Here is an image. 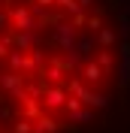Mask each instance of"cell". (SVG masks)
Here are the masks:
<instances>
[{
  "label": "cell",
  "instance_id": "cell-1",
  "mask_svg": "<svg viewBox=\"0 0 130 133\" xmlns=\"http://www.w3.org/2000/svg\"><path fill=\"white\" fill-rule=\"evenodd\" d=\"M46 103L57 109L61 103H64V91H61V88H49V91H46Z\"/></svg>",
  "mask_w": 130,
  "mask_h": 133
},
{
  "label": "cell",
  "instance_id": "cell-2",
  "mask_svg": "<svg viewBox=\"0 0 130 133\" xmlns=\"http://www.w3.org/2000/svg\"><path fill=\"white\" fill-rule=\"evenodd\" d=\"M57 130V124L55 121H49V118H40V121H36V130L33 133H55Z\"/></svg>",
  "mask_w": 130,
  "mask_h": 133
},
{
  "label": "cell",
  "instance_id": "cell-3",
  "mask_svg": "<svg viewBox=\"0 0 130 133\" xmlns=\"http://www.w3.org/2000/svg\"><path fill=\"white\" fill-rule=\"evenodd\" d=\"M100 76H103V70H100V64H88V70H85V79H88V82H97Z\"/></svg>",
  "mask_w": 130,
  "mask_h": 133
},
{
  "label": "cell",
  "instance_id": "cell-4",
  "mask_svg": "<svg viewBox=\"0 0 130 133\" xmlns=\"http://www.w3.org/2000/svg\"><path fill=\"white\" fill-rule=\"evenodd\" d=\"M100 42H103V45H112V42H115V33L109 30V27H100Z\"/></svg>",
  "mask_w": 130,
  "mask_h": 133
},
{
  "label": "cell",
  "instance_id": "cell-5",
  "mask_svg": "<svg viewBox=\"0 0 130 133\" xmlns=\"http://www.w3.org/2000/svg\"><path fill=\"white\" fill-rule=\"evenodd\" d=\"M49 3H55V0H40V6H49Z\"/></svg>",
  "mask_w": 130,
  "mask_h": 133
}]
</instances>
